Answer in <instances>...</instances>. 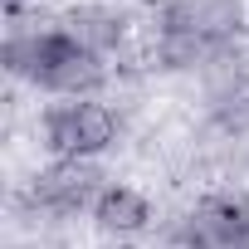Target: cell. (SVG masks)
Here are the masks:
<instances>
[{
	"label": "cell",
	"mask_w": 249,
	"mask_h": 249,
	"mask_svg": "<svg viewBox=\"0 0 249 249\" xmlns=\"http://www.w3.org/2000/svg\"><path fill=\"white\" fill-rule=\"evenodd\" d=\"M0 54H5V69L15 78H30V83L64 93V98H88L107 78L103 59L93 49H83L64 25L59 30H10Z\"/></svg>",
	"instance_id": "1"
},
{
	"label": "cell",
	"mask_w": 249,
	"mask_h": 249,
	"mask_svg": "<svg viewBox=\"0 0 249 249\" xmlns=\"http://www.w3.org/2000/svg\"><path fill=\"white\" fill-rule=\"evenodd\" d=\"M244 25V0H166L161 5V59L186 69L220 54Z\"/></svg>",
	"instance_id": "2"
},
{
	"label": "cell",
	"mask_w": 249,
	"mask_h": 249,
	"mask_svg": "<svg viewBox=\"0 0 249 249\" xmlns=\"http://www.w3.org/2000/svg\"><path fill=\"white\" fill-rule=\"evenodd\" d=\"M117 137V117L98 98H69L44 112V147L54 161H93Z\"/></svg>",
	"instance_id": "3"
},
{
	"label": "cell",
	"mask_w": 249,
	"mask_h": 249,
	"mask_svg": "<svg viewBox=\"0 0 249 249\" xmlns=\"http://www.w3.org/2000/svg\"><path fill=\"white\" fill-rule=\"evenodd\" d=\"M98 196H103V171L93 161H54L30 181L25 205L39 215H78L93 210Z\"/></svg>",
	"instance_id": "4"
},
{
	"label": "cell",
	"mask_w": 249,
	"mask_h": 249,
	"mask_svg": "<svg viewBox=\"0 0 249 249\" xmlns=\"http://www.w3.org/2000/svg\"><path fill=\"white\" fill-rule=\"evenodd\" d=\"M93 220H98L107 234H137V230H147L152 205H147V196L132 191V186H103V196L93 200Z\"/></svg>",
	"instance_id": "5"
},
{
	"label": "cell",
	"mask_w": 249,
	"mask_h": 249,
	"mask_svg": "<svg viewBox=\"0 0 249 249\" xmlns=\"http://www.w3.org/2000/svg\"><path fill=\"white\" fill-rule=\"evenodd\" d=\"M64 30H69L83 49H93L98 59H107V54L122 44V30H127V20H122L117 10H103V5H83V10H73V15L64 20Z\"/></svg>",
	"instance_id": "6"
},
{
	"label": "cell",
	"mask_w": 249,
	"mask_h": 249,
	"mask_svg": "<svg viewBox=\"0 0 249 249\" xmlns=\"http://www.w3.org/2000/svg\"><path fill=\"white\" fill-rule=\"evenodd\" d=\"M220 249H249V230H244V234H234V239H230V244H220Z\"/></svg>",
	"instance_id": "7"
},
{
	"label": "cell",
	"mask_w": 249,
	"mask_h": 249,
	"mask_svg": "<svg viewBox=\"0 0 249 249\" xmlns=\"http://www.w3.org/2000/svg\"><path fill=\"white\" fill-rule=\"evenodd\" d=\"M20 10H25V0H5V15H10V20H15Z\"/></svg>",
	"instance_id": "8"
}]
</instances>
